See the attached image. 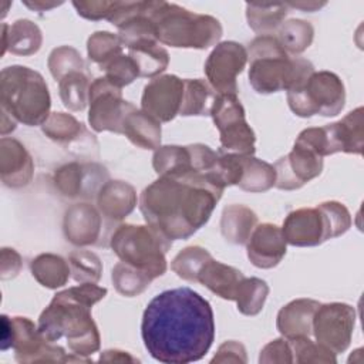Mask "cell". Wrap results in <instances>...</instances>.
Returning <instances> with one entry per match:
<instances>
[{
  "label": "cell",
  "instance_id": "obj_1",
  "mask_svg": "<svg viewBox=\"0 0 364 364\" xmlns=\"http://www.w3.org/2000/svg\"><path fill=\"white\" fill-rule=\"evenodd\" d=\"M141 336L152 358L166 364L198 361L215 340L213 310L189 287L156 294L142 314Z\"/></svg>",
  "mask_w": 364,
  "mask_h": 364
},
{
  "label": "cell",
  "instance_id": "obj_2",
  "mask_svg": "<svg viewBox=\"0 0 364 364\" xmlns=\"http://www.w3.org/2000/svg\"><path fill=\"white\" fill-rule=\"evenodd\" d=\"M223 191L213 175L159 176L142 191L139 210L168 240L188 239L209 220Z\"/></svg>",
  "mask_w": 364,
  "mask_h": 364
},
{
  "label": "cell",
  "instance_id": "obj_3",
  "mask_svg": "<svg viewBox=\"0 0 364 364\" xmlns=\"http://www.w3.org/2000/svg\"><path fill=\"white\" fill-rule=\"evenodd\" d=\"M105 296L107 289L95 283H81L58 291L38 317L40 334L50 343L65 337L73 354L92 355L100 350L101 338L91 309Z\"/></svg>",
  "mask_w": 364,
  "mask_h": 364
},
{
  "label": "cell",
  "instance_id": "obj_4",
  "mask_svg": "<svg viewBox=\"0 0 364 364\" xmlns=\"http://www.w3.org/2000/svg\"><path fill=\"white\" fill-rule=\"evenodd\" d=\"M249 82L259 94L289 91L300 85L314 65L306 58H290L274 36H257L247 48Z\"/></svg>",
  "mask_w": 364,
  "mask_h": 364
},
{
  "label": "cell",
  "instance_id": "obj_5",
  "mask_svg": "<svg viewBox=\"0 0 364 364\" xmlns=\"http://www.w3.org/2000/svg\"><path fill=\"white\" fill-rule=\"evenodd\" d=\"M146 13L156 40L171 47L205 50L215 46L223 33L213 16L193 13L175 3L146 1Z\"/></svg>",
  "mask_w": 364,
  "mask_h": 364
},
{
  "label": "cell",
  "instance_id": "obj_6",
  "mask_svg": "<svg viewBox=\"0 0 364 364\" xmlns=\"http://www.w3.org/2000/svg\"><path fill=\"white\" fill-rule=\"evenodd\" d=\"M1 114L16 122L43 125L50 117L51 97L43 75L24 65H11L0 74Z\"/></svg>",
  "mask_w": 364,
  "mask_h": 364
},
{
  "label": "cell",
  "instance_id": "obj_7",
  "mask_svg": "<svg viewBox=\"0 0 364 364\" xmlns=\"http://www.w3.org/2000/svg\"><path fill=\"white\" fill-rule=\"evenodd\" d=\"M350 226L351 215L348 209L337 200H327L316 208L291 210L283 222L282 232L286 243L297 247H311L344 235Z\"/></svg>",
  "mask_w": 364,
  "mask_h": 364
},
{
  "label": "cell",
  "instance_id": "obj_8",
  "mask_svg": "<svg viewBox=\"0 0 364 364\" xmlns=\"http://www.w3.org/2000/svg\"><path fill=\"white\" fill-rule=\"evenodd\" d=\"M109 246L121 262L154 280L166 272L165 255L172 242L148 225L125 223L112 233Z\"/></svg>",
  "mask_w": 364,
  "mask_h": 364
},
{
  "label": "cell",
  "instance_id": "obj_9",
  "mask_svg": "<svg viewBox=\"0 0 364 364\" xmlns=\"http://www.w3.org/2000/svg\"><path fill=\"white\" fill-rule=\"evenodd\" d=\"M290 109L301 118L336 117L346 104L341 78L331 71H314L300 85L287 91Z\"/></svg>",
  "mask_w": 364,
  "mask_h": 364
},
{
  "label": "cell",
  "instance_id": "obj_10",
  "mask_svg": "<svg viewBox=\"0 0 364 364\" xmlns=\"http://www.w3.org/2000/svg\"><path fill=\"white\" fill-rule=\"evenodd\" d=\"M210 117L219 129L222 152L253 155L256 135L246 121L245 108L237 95L218 94Z\"/></svg>",
  "mask_w": 364,
  "mask_h": 364
},
{
  "label": "cell",
  "instance_id": "obj_11",
  "mask_svg": "<svg viewBox=\"0 0 364 364\" xmlns=\"http://www.w3.org/2000/svg\"><path fill=\"white\" fill-rule=\"evenodd\" d=\"M355 318V309L347 303H320L313 317L311 334L333 353H344L350 346Z\"/></svg>",
  "mask_w": 364,
  "mask_h": 364
},
{
  "label": "cell",
  "instance_id": "obj_12",
  "mask_svg": "<svg viewBox=\"0 0 364 364\" xmlns=\"http://www.w3.org/2000/svg\"><path fill=\"white\" fill-rule=\"evenodd\" d=\"M11 348L18 363H65L90 361L85 357L65 354V350L47 341L38 327L27 317H11Z\"/></svg>",
  "mask_w": 364,
  "mask_h": 364
},
{
  "label": "cell",
  "instance_id": "obj_13",
  "mask_svg": "<svg viewBox=\"0 0 364 364\" xmlns=\"http://www.w3.org/2000/svg\"><path fill=\"white\" fill-rule=\"evenodd\" d=\"M121 90L105 77H98L91 82L88 122L94 131L121 134L124 117L132 108V104L122 98Z\"/></svg>",
  "mask_w": 364,
  "mask_h": 364
},
{
  "label": "cell",
  "instance_id": "obj_14",
  "mask_svg": "<svg viewBox=\"0 0 364 364\" xmlns=\"http://www.w3.org/2000/svg\"><path fill=\"white\" fill-rule=\"evenodd\" d=\"M247 63V50L236 41L216 44L205 61L208 84L216 94L237 95V75Z\"/></svg>",
  "mask_w": 364,
  "mask_h": 364
},
{
  "label": "cell",
  "instance_id": "obj_15",
  "mask_svg": "<svg viewBox=\"0 0 364 364\" xmlns=\"http://www.w3.org/2000/svg\"><path fill=\"white\" fill-rule=\"evenodd\" d=\"M105 166L97 162H68L55 169L53 182L57 191L70 199H90L109 181Z\"/></svg>",
  "mask_w": 364,
  "mask_h": 364
},
{
  "label": "cell",
  "instance_id": "obj_16",
  "mask_svg": "<svg viewBox=\"0 0 364 364\" xmlns=\"http://www.w3.org/2000/svg\"><path fill=\"white\" fill-rule=\"evenodd\" d=\"M182 95V78L173 74L158 75L144 87L141 109L159 122H169L179 115Z\"/></svg>",
  "mask_w": 364,
  "mask_h": 364
},
{
  "label": "cell",
  "instance_id": "obj_17",
  "mask_svg": "<svg viewBox=\"0 0 364 364\" xmlns=\"http://www.w3.org/2000/svg\"><path fill=\"white\" fill-rule=\"evenodd\" d=\"M276 183L282 191H294L318 176L323 171V158L316 152L296 145L274 165Z\"/></svg>",
  "mask_w": 364,
  "mask_h": 364
},
{
  "label": "cell",
  "instance_id": "obj_18",
  "mask_svg": "<svg viewBox=\"0 0 364 364\" xmlns=\"http://www.w3.org/2000/svg\"><path fill=\"white\" fill-rule=\"evenodd\" d=\"M41 131L51 141L63 145L75 154H91L92 149L98 152V142L92 134L74 118L65 112H51L47 121L41 125Z\"/></svg>",
  "mask_w": 364,
  "mask_h": 364
},
{
  "label": "cell",
  "instance_id": "obj_19",
  "mask_svg": "<svg viewBox=\"0 0 364 364\" xmlns=\"http://www.w3.org/2000/svg\"><path fill=\"white\" fill-rule=\"evenodd\" d=\"M286 245L282 228L274 223L256 225L246 242L247 257L259 269H272L284 257Z\"/></svg>",
  "mask_w": 364,
  "mask_h": 364
},
{
  "label": "cell",
  "instance_id": "obj_20",
  "mask_svg": "<svg viewBox=\"0 0 364 364\" xmlns=\"http://www.w3.org/2000/svg\"><path fill=\"white\" fill-rule=\"evenodd\" d=\"M101 215L90 203H75L64 213V236L74 246L95 245L101 236Z\"/></svg>",
  "mask_w": 364,
  "mask_h": 364
},
{
  "label": "cell",
  "instance_id": "obj_21",
  "mask_svg": "<svg viewBox=\"0 0 364 364\" xmlns=\"http://www.w3.org/2000/svg\"><path fill=\"white\" fill-rule=\"evenodd\" d=\"M363 107H358L348 112L337 122L324 125L328 155L336 152L346 154H363L364 146V129H363Z\"/></svg>",
  "mask_w": 364,
  "mask_h": 364
},
{
  "label": "cell",
  "instance_id": "obj_22",
  "mask_svg": "<svg viewBox=\"0 0 364 364\" xmlns=\"http://www.w3.org/2000/svg\"><path fill=\"white\" fill-rule=\"evenodd\" d=\"M0 146V172L3 183L10 188L26 186L34 172L30 154L24 145L13 138H1Z\"/></svg>",
  "mask_w": 364,
  "mask_h": 364
},
{
  "label": "cell",
  "instance_id": "obj_23",
  "mask_svg": "<svg viewBox=\"0 0 364 364\" xmlns=\"http://www.w3.org/2000/svg\"><path fill=\"white\" fill-rule=\"evenodd\" d=\"M318 306L320 303L313 299L291 300L277 313V330L286 338L310 337L313 317Z\"/></svg>",
  "mask_w": 364,
  "mask_h": 364
},
{
  "label": "cell",
  "instance_id": "obj_24",
  "mask_svg": "<svg viewBox=\"0 0 364 364\" xmlns=\"http://www.w3.org/2000/svg\"><path fill=\"white\" fill-rule=\"evenodd\" d=\"M136 205V192L124 181H107L97 193L100 212L111 220H122Z\"/></svg>",
  "mask_w": 364,
  "mask_h": 364
},
{
  "label": "cell",
  "instance_id": "obj_25",
  "mask_svg": "<svg viewBox=\"0 0 364 364\" xmlns=\"http://www.w3.org/2000/svg\"><path fill=\"white\" fill-rule=\"evenodd\" d=\"M121 134L142 149H156L161 145V122L135 105L125 114Z\"/></svg>",
  "mask_w": 364,
  "mask_h": 364
},
{
  "label": "cell",
  "instance_id": "obj_26",
  "mask_svg": "<svg viewBox=\"0 0 364 364\" xmlns=\"http://www.w3.org/2000/svg\"><path fill=\"white\" fill-rule=\"evenodd\" d=\"M243 277L245 276L239 269L220 263L212 257L199 273L198 283L225 300H235Z\"/></svg>",
  "mask_w": 364,
  "mask_h": 364
},
{
  "label": "cell",
  "instance_id": "obj_27",
  "mask_svg": "<svg viewBox=\"0 0 364 364\" xmlns=\"http://www.w3.org/2000/svg\"><path fill=\"white\" fill-rule=\"evenodd\" d=\"M43 36L37 24L30 20H17L11 26L3 24V50L17 55H31L41 47Z\"/></svg>",
  "mask_w": 364,
  "mask_h": 364
},
{
  "label": "cell",
  "instance_id": "obj_28",
  "mask_svg": "<svg viewBox=\"0 0 364 364\" xmlns=\"http://www.w3.org/2000/svg\"><path fill=\"white\" fill-rule=\"evenodd\" d=\"M128 55L135 61L138 67L139 77L155 78L162 71L166 70L169 64L168 51L159 46V41L155 38H141L129 46Z\"/></svg>",
  "mask_w": 364,
  "mask_h": 364
},
{
  "label": "cell",
  "instance_id": "obj_29",
  "mask_svg": "<svg viewBox=\"0 0 364 364\" xmlns=\"http://www.w3.org/2000/svg\"><path fill=\"white\" fill-rule=\"evenodd\" d=\"M257 225L256 213L245 205H229L220 218V233L226 242L245 245Z\"/></svg>",
  "mask_w": 364,
  "mask_h": 364
},
{
  "label": "cell",
  "instance_id": "obj_30",
  "mask_svg": "<svg viewBox=\"0 0 364 364\" xmlns=\"http://www.w3.org/2000/svg\"><path fill=\"white\" fill-rule=\"evenodd\" d=\"M276 183L274 166L253 155H240V176L237 186L242 191L266 192Z\"/></svg>",
  "mask_w": 364,
  "mask_h": 364
},
{
  "label": "cell",
  "instance_id": "obj_31",
  "mask_svg": "<svg viewBox=\"0 0 364 364\" xmlns=\"http://www.w3.org/2000/svg\"><path fill=\"white\" fill-rule=\"evenodd\" d=\"M215 90L202 78L183 80V95L179 115L182 117H205L210 115L216 100Z\"/></svg>",
  "mask_w": 364,
  "mask_h": 364
},
{
  "label": "cell",
  "instance_id": "obj_32",
  "mask_svg": "<svg viewBox=\"0 0 364 364\" xmlns=\"http://www.w3.org/2000/svg\"><path fill=\"white\" fill-rule=\"evenodd\" d=\"M152 166L159 176H183L196 173L192 165L189 145H164L155 149Z\"/></svg>",
  "mask_w": 364,
  "mask_h": 364
},
{
  "label": "cell",
  "instance_id": "obj_33",
  "mask_svg": "<svg viewBox=\"0 0 364 364\" xmlns=\"http://www.w3.org/2000/svg\"><path fill=\"white\" fill-rule=\"evenodd\" d=\"M33 277L47 289H58L64 286L70 277V263L60 255L41 253L30 263Z\"/></svg>",
  "mask_w": 364,
  "mask_h": 364
},
{
  "label": "cell",
  "instance_id": "obj_34",
  "mask_svg": "<svg viewBox=\"0 0 364 364\" xmlns=\"http://www.w3.org/2000/svg\"><path fill=\"white\" fill-rule=\"evenodd\" d=\"M287 13L289 6L286 3L246 4L247 24L253 31L259 33L260 36H273V31H276L283 24Z\"/></svg>",
  "mask_w": 364,
  "mask_h": 364
},
{
  "label": "cell",
  "instance_id": "obj_35",
  "mask_svg": "<svg viewBox=\"0 0 364 364\" xmlns=\"http://www.w3.org/2000/svg\"><path fill=\"white\" fill-rule=\"evenodd\" d=\"M90 78L85 71H71L58 81L60 98L65 108L82 111L88 104Z\"/></svg>",
  "mask_w": 364,
  "mask_h": 364
},
{
  "label": "cell",
  "instance_id": "obj_36",
  "mask_svg": "<svg viewBox=\"0 0 364 364\" xmlns=\"http://www.w3.org/2000/svg\"><path fill=\"white\" fill-rule=\"evenodd\" d=\"M269 294V286L259 277H243L240 282L235 301L237 310L245 316H256L262 311Z\"/></svg>",
  "mask_w": 364,
  "mask_h": 364
},
{
  "label": "cell",
  "instance_id": "obj_37",
  "mask_svg": "<svg viewBox=\"0 0 364 364\" xmlns=\"http://www.w3.org/2000/svg\"><path fill=\"white\" fill-rule=\"evenodd\" d=\"M313 37L314 28L310 21L291 18L280 26L277 40L287 53L300 54L310 47Z\"/></svg>",
  "mask_w": 364,
  "mask_h": 364
},
{
  "label": "cell",
  "instance_id": "obj_38",
  "mask_svg": "<svg viewBox=\"0 0 364 364\" xmlns=\"http://www.w3.org/2000/svg\"><path fill=\"white\" fill-rule=\"evenodd\" d=\"M212 259V255L202 246H188L172 260L171 269L186 282H198L199 273Z\"/></svg>",
  "mask_w": 364,
  "mask_h": 364
},
{
  "label": "cell",
  "instance_id": "obj_39",
  "mask_svg": "<svg viewBox=\"0 0 364 364\" xmlns=\"http://www.w3.org/2000/svg\"><path fill=\"white\" fill-rule=\"evenodd\" d=\"M111 279L115 290L125 297H134L144 293L152 282L148 274L124 262H119L114 266Z\"/></svg>",
  "mask_w": 364,
  "mask_h": 364
},
{
  "label": "cell",
  "instance_id": "obj_40",
  "mask_svg": "<svg viewBox=\"0 0 364 364\" xmlns=\"http://www.w3.org/2000/svg\"><path fill=\"white\" fill-rule=\"evenodd\" d=\"M122 41L118 34L109 31H95L87 41V53L92 63L102 68L112 58L122 54Z\"/></svg>",
  "mask_w": 364,
  "mask_h": 364
},
{
  "label": "cell",
  "instance_id": "obj_41",
  "mask_svg": "<svg viewBox=\"0 0 364 364\" xmlns=\"http://www.w3.org/2000/svg\"><path fill=\"white\" fill-rule=\"evenodd\" d=\"M71 276L78 283H97L101 279L102 263L90 250H75L68 256Z\"/></svg>",
  "mask_w": 364,
  "mask_h": 364
},
{
  "label": "cell",
  "instance_id": "obj_42",
  "mask_svg": "<svg viewBox=\"0 0 364 364\" xmlns=\"http://www.w3.org/2000/svg\"><path fill=\"white\" fill-rule=\"evenodd\" d=\"M47 65L51 75L57 81H60L71 71H85V63L81 54L70 46H61L54 48L48 55Z\"/></svg>",
  "mask_w": 364,
  "mask_h": 364
},
{
  "label": "cell",
  "instance_id": "obj_43",
  "mask_svg": "<svg viewBox=\"0 0 364 364\" xmlns=\"http://www.w3.org/2000/svg\"><path fill=\"white\" fill-rule=\"evenodd\" d=\"M293 353V363H330L337 361L336 353L318 344L313 343L310 337H294L287 338Z\"/></svg>",
  "mask_w": 364,
  "mask_h": 364
},
{
  "label": "cell",
  "instance_id": "obj_44",
  "mask_svg": "<svg viewBox=\"0 0 364 364\" xmlns=\"http://www.w3.org/2000/svg\"><path fill=\"white\" fill-rule=\"evenodd\" d=\"M101 70L105 71V78L119 88L131 84L136 77H139L135 61L125 54H119L112 58Z\"/></svg>",
  "mask_w": 364,
  "mask_h": 364
},
{
  "label": "cell",
  "instance_id": "obj_45",
  "mask_svg": "<svg viewBox=\"0 0 364 364\" xmlns=\"http://www.w3.org/2000/svg\"><path fill=\"white\" fill-rule=\"evenodd\" d=\"M77 13L87 20H109L112 16L117 1H73Z\"/></svg>",
  "mask_w": 364,
  "mask_h": 364
},
{
  "label": "cell",
  "instance_id": "obj_46",
  "mask_svg": "<svg viewBox=\"0 0 364 364\" xmlns=\"http://www.w3.org/2000/svg\"><path fill=\"white\" fill-rule=\"evenodd\" d=\"M259 363H293V353L289 340L284 338H276L266 344L259 357Z\"/></svg>",
  "mask_w": 364,
  "mask_h": 364
},
{
  "label": "cell",
  "instance_id": "obj_47",
  "mask_svg": "<svg viewBox=\"0 0 364 364\" xmlns=\"http://www.w3.org/2000/svg\"><path fill=\"white\" fill-rule=\"evenodd\" d=\"M246 361H247V357H246L245 346L233 340L225 341L219 347L216 355L210 360V363H246Z\"/></svg>",
  "mask_w": 364,
  "mask_h": 364
},
{
  "label": "cell",
  "instance_id": "obj_48",
  "mask_svg": "<svg viewBox=\"0 0 364 364\" xmlns=\"http://www.w3.org/2000/svg\"><path fill=\"white\" fill-rule=\"evenodd\" d=\"M11 348V320L6 314L1 316V351Z\"/></svg>",
  "mask_w": 364,
  "mask_h": 364
},
{
  "label": "cell",
  "instance_id": "obj_49",
  "mask_svg": "<svg viewBox=\"0 0 364 364\" xmlns=\"http://www.w3.org/2000/svg\"><path fill=\"white\" fill-rule=\"evenodd\" d=\"M100 361H138L136 358L131 357L129 354H127L125 351H119V350H107L101 354Z\"/></svg>",
  "mask_w": 364,
  "mask_h": 364
},
{
  "label": "cell",
  "instance_id": "obj_50",
  "mask_svg": "<svg viewBox=\"0 0 364 364\" xmlns=\"http://www.w3.org/2000/svg\"><path fill=\"white\" fill-rule=\"evenodd\" d=\"M289 7H293V9H300V10H304V11H314L316 9H320L323 6H326V3H316V1H311V3H286Z\"/></svg>",
  "mask_w": 364,
  "mask_h": 364
},
{
  "label": "cell",
  "instance_id": "obj_51",
  "mask_svg": "<svg viewBox=\"0 0 364 364\" xmlns=\"http://www.w3.org/2000/svg\"><path fill=\"white\" fill-rule=\"evenodd\" d=\"M26 6L34 9V10H38V11H44V10H50L61 3H44V1H34V3H30V1H24Z\"/></svg>",
  "mask_w": 364,
  "mask_h": 364
}]
</instances>
